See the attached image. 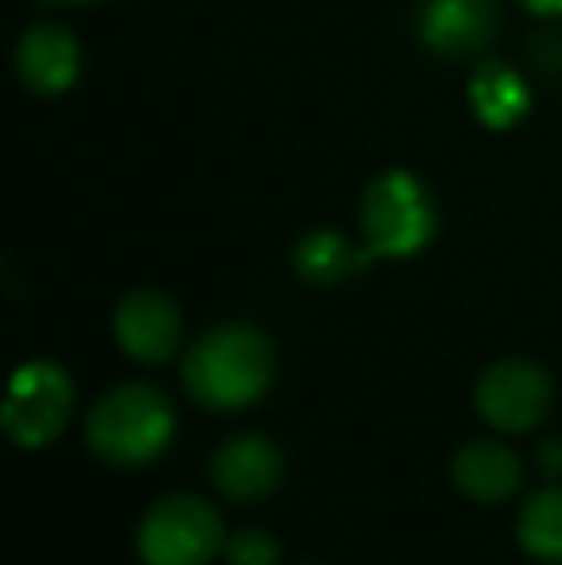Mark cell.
I'll return each instance as SVG.
<instances>
[{"mask_svg":"<svg viewBox=\"0 0 562 565\" xmlns=\"http://www.w3.org/2000/svg\"><path fill=\"white\" fill-rule=\"evenodd\" d=\"M274 347L258 328L220 323L189 347L181 381L209 412H240L271 388Z\"/></svg>","mask_w":562,"mask_h":565,"instance_id":"obj_1","label":"cell"},{"mask_svg":"<svg viewBox=\"0 0 562 565\" xmlns=\"http://www.w3.org/2000/svg\"><path fill=\"white\" fill-rule=\"evenodd\" d=\"M85 439L97 458L113 466H147L173 439L170 396L142 381L108 388L85 419Z\"/></svg>","mask_w":562,"mask_h":565,"instance_id":"obj_2","label":"cell"},{"mask_svg":"<svg viewBox=\"0 0 562 565\" xmlns=\"http://www.w3.org/2000/svg\"><path fill=\"white\" fill-rule=\"evenodd\" d=\"M362 231L367 258H409L435 235V204L421 178L390 170L362 193Z\"/></svg>","mask_w":562,"mask_h":565,"instance_id":"obj_3","label":"cell"},{"mask_svg":"<svg viewBox=\"0 0 562 565\" xmlns=\"http://www.w3.org/2000/svg\"><path fill=\"white\" fill-rule=\"evenodd\" d=\"M224 546L216 508L189 492H173L147 508L139 523L142 565H209Z\"/></svg>","mask_w":562,"mask_h":565,"instance_id":"obj_4","label":"cell"},{"mask_svg":"<svg viewBox=\"0 0 562 565\" xmlns=\"http://www.w3.org/2000/svg\"><path fill=\"white\" fill-rule=\"evenodd\" d=\"M74 412V385L54 362H28L15 370L4 401V435L15 447H46L62 435Z\"/></svg>","mask_w":562,"mask_h":565,"instance_id":"obj_5","label":"cell"},{"mask_svg":"<svg viewBox=\"0 0 562 565\" xmlns=\"http://www.w3.org/2000/svg\"><path fill=\"white\" fill-rule=\"evenodd\" d=\"M551 377L528 358H505L494 362L474 385V404L478 416L486 419L494 431L505 435H524L548 416L551 408Z\"/></svg>","mask_w":562,"mask_h":565,"instance_id":"obj_6","label":"cell"},{"mask_svg":"<svg viewBox=\"0 0 562 565\" xmlns=\"http://www.w3.org/2000/svg\"><path fill=\"white\" fill-rule=\"evenodd\" d=\"M285 461L278 443H271L266 435H232L216 447V454L209 458V477L227 500H251L271 497L282 484Z\"/></svg>","mask_w":562,"mask_h":565,"instance_id":"obj_7","label":"cell"},{"mask_svg":"<svg viewBox=\"0 0 562 565\" xmlns=\"http://www.w3.org/2000/svg\"><path fill=\"white\" fill-rule=\"evenodd\" d=\"M116 342L128 350L136 362L158 365L178 354L181 347V312L166 292L136 289L116 305Z\"/></svg>","mask_w":562,"mask_h":565,"instance_id":"obj_8","label":"cell"},{"mask_svg":"<svg viewBox=\"0 0 562 565\" xmlns=\"http://www.w3.org/2000/svg\"><path fill=\"white\" fill-rule=\"evenodd\" d=\"M497 28L494 0H421L416 31L439 58H470L489 43Z\"/></svg>","mask_w":562,"mask_h":565,"instance_id":"obj_9","label":"cell"},{"mask_svg":"<svg viewBox=\"0 0 562 565\" xmlns=\"http://www.w3.org/2000/svg\"><path fill=\"white\" fill-rule=\"evenodd\" d=\"M77 66H82V51H77L74 35L54 23H39V28L23 31L20 46H15V74L39 97H59L74 85Z\"/></svg>","mask_w":562,"mask_h":565,"instance_id":"obj_10","label":"cell"},{"mask_svg":"<svg viewBox=\"0 0 562 565\" xmlns=\"http://www.w3.org/2000/svg\"><path fill=\"white\" fill-rule=\"evenodd\" d=\"M524 466L505 443L494 439H474L450 458V481L463 497L478 500V504H501L520 489Z\"/></svg>","mask_w":562,"mask_h":565,"instance_id":"obj_11","label":"cell"},{"mask_svg":"<svg viewBox=\"0 0 562 565\" xmlns=\"http://www.w3.org/2000/svg\"><path fill=\"white\" fill-rule=\"evenodd\" d=\"M528 85L505 62H486V66L474 70L470 77V108L494 131H509L520 119L528 116Z\"/></svg>","mask_w":562,"mask_h":565,"instance_id":"obj_12","label":"cell"},{"mask_svg":"<svg viewBox=\"0 0 562 565\" xmlns=\"http://www.w3.org/2000/svg\"><path fill=\"white\" fill-rule=\"evenodd\" d=\"M367 254H354L351 243H347L339 231L331 227H320V231H308L305 238L297 243V250H293V266H297V277L308 285H320V289H328V285H339L347 281V277L354 274V269L367 266Z\"/></svg>","mask_w":562,"mask_h":565,"instance_id":"obj_13","label":"cell"},{"mask_svg":"<svg viewBox=\"0 0 562 565\" xmlns=\"http://www.w3.org/2000/svg\"><path fill=\"white\" fill-rule=\"evenodd\" d=\"M517 539L532 558L562 565V489H540L528 497L524 512L517 515Z\"/></svg>","mask_w":562,"mask_h":565,"instance_id":"obj_14","label":"cell"},{"mask_svg":"<svg viewBox=\"0 0 562 565\" xmlns=\"http://www.w3.org/2000/svg\"><path fill=\"white\" fill-rule=\"evenodd\" d=\"M224 558L227 565H278L282 562V546L271 531L263 527H247L235 531L224 543Z\"/></svg>","mask_w":562,"mask_h":565,"instance_id":"obj_15","label":"cell"},{"mask_svg":"<svg viewBox=\"0 0 562 565\" xmlns=\"http://www.w3.org/2000/svg\"><path fill=\"white\" fill-rule=\"evenodd\" d=\"M540 469L548 477H562V439L540 443Z\"/></svg>","mask_w":562,"mask_h":565,"instance_id":"obj_16","label":"cell"},{"mask_svg":"<svg viewBox=\"0 0 562 565\" xmlns=\"http://www.w3.org/2000/svg\"><path fill=\"white\" fill-rule=\"evenodd\" d=\"M536 15H562V0H520Z\"/></svg>","mask_w":562,"mask_h":565,"instance_id":"obj_17","label":"cell"},{"mask_svg":"<svg viewBox=\"0 0 562 565\" xmlns=\"http://www.w3.org/2000/svg\"><path fill=\"white\" fill-rule=\"evenodd\" d=\"M51 4H93V0H51Z\"/></svg>","mask_w":562,"mask_h":565,"instance_id":"obj_18","label":"cell"}]
</instances>
